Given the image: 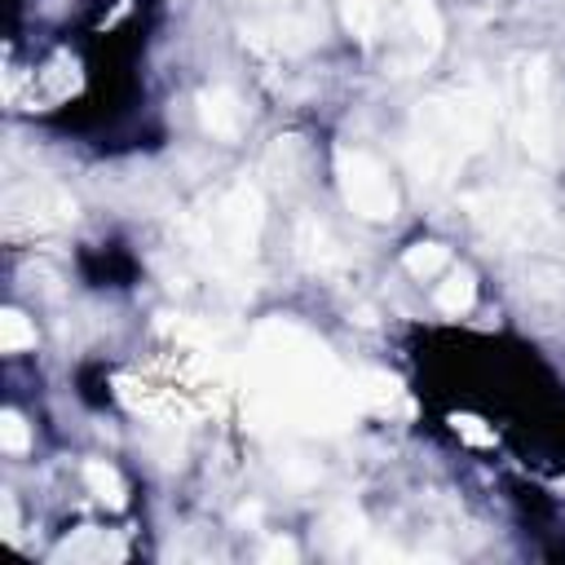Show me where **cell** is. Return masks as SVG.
<instances>
[{"label": "cell", "mask_w": 565, "mask_h": 565, "mask_svg": "<svg viewBox=\"0 0 565 565\" xmlns=\"http://www.w3.org/2000/svg\"><path fill=\"white\" fill-rule=\"evenodd\" d=\"M256 397L274 419H287L309 433L344 428L358 406L353 384L340 380L331 353L291 322H265L252 340Z\"/></svg>", "instance_id": "obj_1"}, {"label": "cell", "mask_w": 565, "mask_h": 565, "mask_svg": "<svg viewBox=\"0 0 565 565\" xmlns=\"http://www.w3.org/2000/svg\"><path fill=\"white\" fill-rule=\"evenodd\" d=\"M494 128V102L481 88L437 93L415 106L411 137H406V168L419 185H446L468 154L486 150Z\"/></svg>", "instance_id": "obj_2"}, {"label": "cell", "mask_w": 565, "mask_h": 565, "mask_svg": "<svg viewBox=\"0 0 565 565\" xmlns=\"http://www.w3.org/2000/svg\"><path fill=\"white\" fill-rule=\"evenodd\" d=\"M260 221H265V203H260V190L238 181L230 185L207 221H203V234H199V247L207 252V260L216 269H238L252 252H256V238H260Z\"/></svg>", "instance_id": "obj_3"}, {"label": "cell", "mask_w": 565, "mask_h": 565, "mask_svg": "<svg viewBox=\"0 0 565 565\" xmlns=\"http://www.w3.org/2000/svg\"><path fill=\"white\" fill-rule=\"evenodd\" d=\"M508 93H512V128L516 141L525 146V154L534 159H552L556 150V110H552V71L547 57L530 53L512 62L508 75Z\"/></svg>", "instance_id": "obj_4"}, {"label": "cell", "mask_w": 565, "mask_h": 565, "mask_svg": "<svg viewBox=\"0 0 565 565\" xmlns=\"http://www.w3.org/2000/svg\"><path fill=\"white\" fill-rule=\"evenodd\" d=\"M243 40L269 53H309L322 40L318 0H243Z\"/></svg>", "instance_id": "obj_5"}, {"label": "cell", "mask_w": 565, "mask_h": 565, "mask_svg": "<svg viewBox=\"0 0 565 565\" xmlns=\"http://www.w3.org/2000/svg\"><path fill=\"white\" fill-rule=\"evenodd\" d=\"M335 177H340L344 203L362 221H393L397 190H393V177L384 172V163L375 154H366L362 146H340L335 150Z\"/></svg>", "instance_id": "obj_6"}, {"label": "cell", "mask_w": 565, "mask_h": 565, "mask_svg": "<svg viewBox=\"0 0 565 565\" xmlns=\"http://www.w3.org/2000/svg\"><path fill=\"white\" fill-rule=\"evenodd\" d=\"M0 216H4V230L9 234H31V230H53V225H66L75 221V199L49 181H26V185H13L0 203Z\"/></svg>", "instance_id": "obj_7"}, {"label": "cell", "mask_w": 565, "mask_h": 565, "mask_svg": "<svg viewBox=\"0 0 565 565\" xmlns=\"http://www.w3.org/2000/svg\"><path fill=\"white\" fill-rule=\"evenodd\" d=\"M468 207L503 238H530V230L543 221V203H534L530 194H472Z\"/></svg>", "instance_id": "obj_8"}, {"label": "cell", "mask_w": 565, "mask_h": 565, "mask_svg": "<svg viewBox=\"0 0 565 565\" xmlns=\"http://www.w3.org/2000/svg\"><path fill=\"white\" fill-rule=\"evenodd\" d=\"M194 106H199V124H203L207 137H216V141H238V132H243V102H238L234 88H225V84L203 88V93L194 97Z\"/></svg>", "instance_id": "obj_9"}, {"label": "cell", "mask_w": 565, "mask_h": 565, "mask_svg": "<svg viewBox=\"0 0 565 565\" xmlns=\"http://www.w3.org/2000/svg\"><path fill=\"white\" fill-rule=\"evenodd\" d=\"M349 384H353L358 406H371V411H402V415H411V397H406V388H402L397 375H388V371H358V375H349Z\"/></svg>", "instance_id": "obj_10"}, {"label": "cell", "mask_w": 565, "mask_h": 565, "mask_svg": "<svg viewBox=\"0 0 565 565\" xmlns=\"http://www.w3.org/2000/svg\"><path fill=\"white\" fill-rule=\"evenodd\" d=\"M296 247H300V256H305L318 274H331V269H344V265H349V256L340 252V243L331 238V230H327L322 221H313V216L300 221V230H296Z\"/></svg>", "instance_id": "obj_11"}, {"label": "cell", "mask_w": 565, "mask_h": 565, "mask_svg": "<svg viewBox=\"0 0 565 565\" xmlns=\"http://www.w3.org/2000/svg\"><path fill=\"white\" fill-rule=\"evenodd\" d=\"M433 300H437L441 313H455V318H459V313H468L472 300H477V278H472L468 269H450V274L437 282Z\"/></svg>", "instance_id": "obj_12"}, {"label": "cell", "mask_w": 565, "mask_h": 565, "mask_svg": "<svg viewBox=\"0 0 565 565\" xmlns=\"http://www.w3.org/2000/svg\"><path fill=\"white\" fill-rule=\"evenodd\" d=\"M84 486H88V490H93V499H97V503H106V508H124V503H128L124 477H119L106 459H88V463H84Z\"/></svg>", "instance_id": "obj_13"}, {"label": "cell", "mask_w": 565, "mask_h": 565, "mask_svg": "<svg viewBox=\"0 0 565 565\" xmlns=\"http://www.w3.org/2000/svg\"><path fill=\"white\" fill-rule=\"evenodd\" d=\"M340 13H344V26L371 44L380 35V18H384V0H340Z\"/></svg>", "instance_id": "obj_14"}, {"label": "cell", "mask_w": 565, "mask_h": 565, "mask_svg": "<svg viewBox=\"0 0 565 565\" xmlns=\"http://www.w3.org/2000/svg\"><path fill=\"white\" fill-rule=\"evenodd\" d=\"M446 260H450V252L441 247V243H415V247H406V256H402V265H406V274L411 278H433V274H441L446 269Z\"/></svg>", "instance_id": "obj_15"}, {"label": "cell", "mask_w": 565, "mask_h": 565, "mask_svg": "<svg viewBox=\"0 0 565 565\" xmlns=\"http://www.w3.org/2000/svg\"><path fill=\"white\" fill-rule=\"evenodd\" d=\"M31 344H35V327L26 322V313L4 309V313H0V349H4V353H22V349H31Z\"/></svg>", "instance_id": "obj_16"}, {"label": "cell", "mask_w": 565, "mask_h": 565, "mask_svg": "<svg viewBox=\"0 0 565 565\" xmlns=\"http://www.w3.org/2000/svg\"><path fill=\"white\" fill-rule=\"evenodd\" d=\"M0 446H4L9 455H22V450L31 446V428H26V419H22L18 411H4V415H0Z\"/></svg>", "instance_id": "obj_17"}, {"label": "cell", "mask_w": 565, "mask_h": 565, "mask_svg": "<svg viewBox=\"0 0 565 565\" xmlns=\"http://www.w3.org/2000/svg\"><path fill=\"white\" fill-rule=\"evenodd\" d=\"M450 424H455V433L463 437V441H472V446H494V433L490 428H481V419L477 415H450Z\"/></svg>", "instance_id": "obj_18"}, {"label": "cell", "mask_w": 565, "mask_h": 565, "mask_svg": "<svg viewBox=\"0 0 565 565\" xmlns=\"http://www.w3.org/2000/svg\"><path fill=\"white\" fill-rule=\"evenodd\" d=\"M0 530H4V539H9V543L18 539V503H13V494H9V490H0Z\"/></svg>", "instance_id": "obj_19"}, {"label": "cell", "mask_w": 565, "mask_h": 565, "mask_svg": "<svg viewBox=\"0 0 565 565\" xmlns=\"http://www.w3.org/2000/svg\"><path fill=\"white\" fill-rule=\"evenodd\" d=\"M265 556H269V561H296V543H287V539H269V543H265Z\"/></svg>", "instance_id": "obj_20"}]
</instances>
